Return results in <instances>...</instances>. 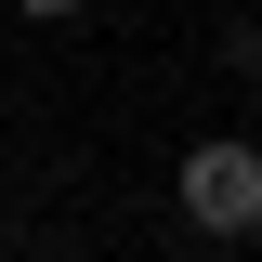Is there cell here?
Segmentation results:
<instances>
[{
  "label": "cell",
  "mask_w": 262,
  "mask_h": 262,
  "mask_svg": "<svg viewBox=\"0 0 262 262\" xmlns=\"http://www.w3.org/2000/svg\"><path fill=\"white\" fill-rule=\"evenodd\" d=\"M223 53H236V66H262V27H236V39H223Z\"/></svg>",
  "instance_id": "3957f363"
},
{
  "label": "cell",
  "mask_w": 262,
  "mask_h": 262,
  "mask_svg": "<svg viewBox=\"0 0 262 262\" xmlns=\"http://www.w3.org/2000/svg\"><path fill=\"white\" fill-rule=\"evenodd\" d=\"M0 262H13V223H0Z\"/></svg>",
  "instance_id": "277c9868"
},
{
  "label": "cell",
  "mask_w": 262,
  "mask_h": 262,
  "mask_svg": "<svg viewBox=\"0 0 262 262\" xmlns=\"http://www.w3.org/2000/svg\"><path fill=\"white\" fill-rule=\"evenodd\" d=\"M13 13H27V27H66V13H79V0H13Z\"/></svg>",
  "instance_id": "7a4b0ae2"
},
{
  "label": "cell",
  "mask_w": 262,
  "mask_h": 262,
  "mask_svg": "<svg viewBox=\"0 0 262 262\" xmlns=\"http://www.w3.org/2000/svg\"><path fill=\"white\" fill-rule=\"evenodd\" d=\"M184 223L196 236H262V144L249 131H210V144H184Z\"/></svg>",
  "instance_id": "6da1fadb"
}]
</instances>
